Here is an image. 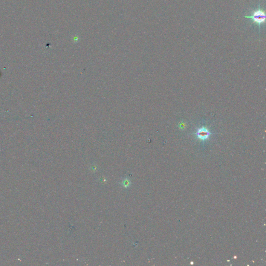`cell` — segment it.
I'll list each match as a JSON object with an SVG mask.
<instances>
[{
	"instance_id": "1",
	"label": "cell",
	"mask_w": 266,
	"mask_h": 266,
	"mask_svg": "<svg viewBox=\"0 0 266 266\" xmlns=\"http://www.w3.org/2000/svg\"><path fill=\"white\" fill-rule=\"evenodd\" d=\"M244 17L250 19L252 22L258 26L260 29V26L265 22L266 14L265 10L259 6L258 8L251 13L250 15L244 16Z\"/></svg>"
},
{
	"instance_id": "2",
	"label": "cell",
	"mask_w": 266,
	"mask_h": 266,
	"mask_svg": "<svg viewBox=\"0 0 266 266\" xmlns=\"http://www.w3.org/2000/svg\"><path fill=\"white\" fill-rule=\"evenodd\" d=\"M210 134L211 133H210V132L204 128L199 129L197 133V136L202 140L207 139V138H209Z\"/></svg>"
},
{
	"instance_id": "3",
	"label": "cell",
	"mask_w": 266,
	"mask_h": 266,
	"mask_svg": "<svg viewBox=\"0 0 266 266\" xmlns=\"http://www.w3.org/2000/svg\"><path fill=\"white\" fill-rule=\"evenodd\" d=\"M121 184L122 186V187L125 188H127L130 187V186L131 185V183L129 179L125 178L123 179Z\"/></svg>"
}]
</instances>
